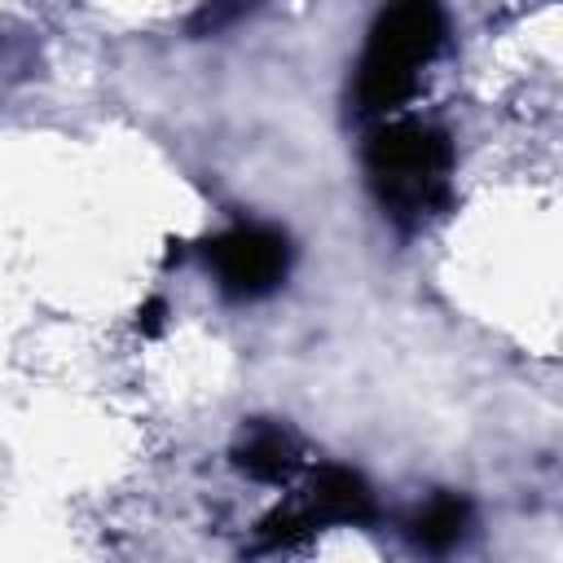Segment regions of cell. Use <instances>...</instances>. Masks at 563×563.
Segmentation results:
<instances>
[{"mask_svg": "<svg viewBox=\"0 0 563 563\" xmlns=\"http://www.w3.org/2000/svg\"><path fill=\"white\" fill-rule=\"evenodd\" d=\"M308 501L317 506V515L325 523H369L374 519V497H369L365 479L347 466H325L312 479Z\"/></svg>", "mask_w": 563, "mask_h": 563, "instance_id": "4", "label": "cell"}, {"mask_svg": "<svg viewBox=\"0 0 563 563\" xmlns=\"http://www.w3.org/2000/svg\"><path fill=\"white\" fill-rule=\"evenodd\" d=\"M466 523H471V506H466L462 497L444 493V497H431V501L413 515L409 537H413V545L427 550V554H449V550L462 545Z\"/></svg>", "mask_w": 563, "mask_h": 563, "instance_id": "5", "label": "cell"}, {"mask_svg": "<svg viewBox=\"0 0 563 563\" xmlns=\"http://www.w3.org/2000/svg\"><path fill=\"white\" fill-rule=\"evenodd\" d=\"M207 264L220 277V290L233 299H260L268 295L290 264V246L277 229L264 224H238L229 233H220L207 246Z\"/></svg>", "mask_w": 563, "mask_h": 563, "instance_id": "3", "label": "cell"}, {"mask_svg": "<svg viewBox=\"0 0 563 563\" xmlns=\"http://www.w3.org/2000/svg\"><path fill=\"white\" fill-rule=\"evenodd\" d=\"M163 312H167V303H163V299H150V303L136 312L141 334H158V330H163Z\"/></svg>", "mask_w": 563, "mask_h": 563, "instance_id": "7", "label": "cell"}, {"mask_svg": "<svg viewBox=\"0 0 563 563\" xmlns=\"http://www.w3.org/2000/svg\"><path fill=\"white\" fill-rule=\"evenodd\" d=\"M369 180L396 220H422L449 202L453 145L440 128L418 119L383 123L365 145Z\"/></svg>", "mask_w": 563, "mask_h": 563, "instance_id": "1", "label": "cell"}, {"mask_svg": "<svg viewBox=\"0 0 563 563\" xmlns=\"http://www.w3.org/2000/svg\"><path fill=\"white\" fill-rule=\"evenodd\" d=\"M295 462H299V449L282 427H255L238 449V466L255 479H268V484L286 479L295 471Z\"/></svg>", "mask_w": 563, "mask_h": 563, "instance_id": "6", "label": "cell"}, {"mask_svg": "<svg viewBox=\"0 0 563 563\" xmlns=\"http://www.w3.org/2000/svg\"><path fill=\"white\" fill-rule=\"evenodd\" d=\"M440 40H444V18L435 4L409 0L387 9L369 31V44L356 70V106L365 114H387L405 106L418 88L422 66L435 57Z\"/></svg>", "mask_w": 563, "mask_h": 563, "instance_id": "2", "label": "cell"}]
</instances>
